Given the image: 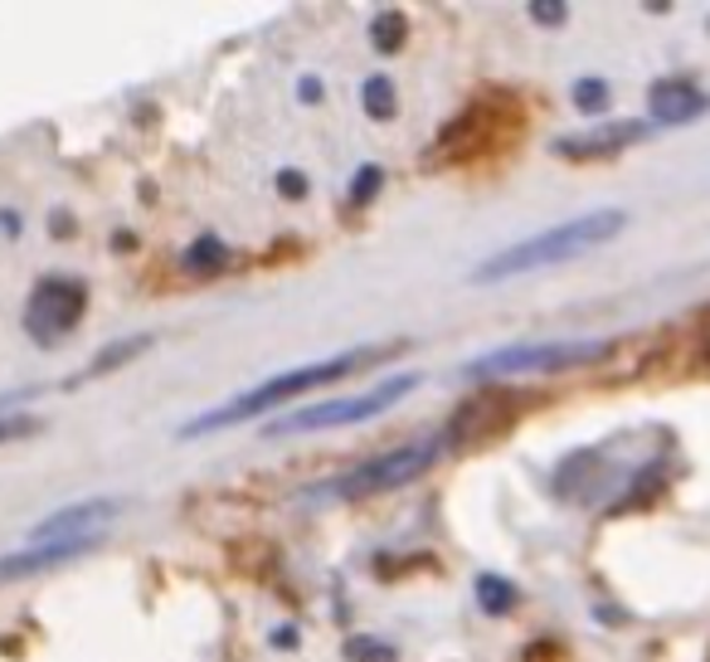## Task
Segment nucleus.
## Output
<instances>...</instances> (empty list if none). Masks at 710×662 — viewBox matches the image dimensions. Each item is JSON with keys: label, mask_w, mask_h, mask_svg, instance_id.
<instances>
[{"label": "nucleus", "mask_w": 710, "mask_h": 662, "mask_svg": "<svg viewBox=\"0 0 710 662\" xmlns=\"http://www.w3.org/2000/svg\"><path fill=\"white\" fill-rule=\"evenodd\" d=\"M346 658H351V662H394V648L376 643V639H351V643H346Z\"/></svg>", "instance_id": "obj_19"}, {"label": "nucleus", "mask_w": 710, "mask_h": 662, "mask_svg": "<svg viewBox=\"0 0 710 662\" xmlns=\"http://www.w3.org/2000/svg\"><path fill=\"white\" fill-rule=\"evenodd\" d=\"M521 400L526 394H507V390H487L468 400L462 410L453 414V424H448L443 439L453 443H482V439H497L501 429H511V419L521 414Z\"/></svg>", "instance_id": "obj_7"}, {"label": "nucleus", "mask_w": 710, "mask_h": 662, "mask_svg": "<svg viewBox=\"0 0 710 662\" xmlns=\"http://www.w3.org/2000/svg\"><path fill=\"white\" fill-rule=\"evenodd\" d=\"M141 351H151V337H122V341H112V347H102L79 375H69V385H88V380L118 371V365H127V361H132V355H141Z\"/></svg>", "instance_id": "obj_12"}, {"label": "nucleus", "mask_w": 710, "mask_h": 662, "mask_svg": "<svg viewBox=\"0 0 710 662\" xmlns=\"http://www.w3.org/2000/svg\"><path fill=\"white\" fill-rule=\"evenodd\" d=\"M404 351V341H390V347H360V351H346V355H327V361H312V365H297V371H282L273 380H263V385L234 394V400L214 404V410H204L200 419H190L186 429H180V439H204L214 434V429H229V424H243V419L253 414H268L278 410L282 400H297V394H312V390H327L336 380L366 371L370 361H380V355H394Z\"/></svg>", "instance_id": "obj_1"}, {"label": "nucleus", "mask_w": 710, "mask_h": 662, "mask_svg": "<svg viewBox=\"0 0 710 662\" xmlns=\"http://www.w3.org/2000/svg\"><path fill=\"white\" fill-rule=\"evenodd\" d=\"M297 93H302V103H317V98H321V83H317V79H302V83H297Z\"/></svg>", "instance_id": "obj_23"}, {"label": "nucleus", "mask_w": 710, "mask_h": 662, "mask_svg": "<svg viewBox=\"0 0 710 662\" xmlns=\"http://www.w3.org/2000/svg\"><path fill=\"white\" fill-rule=\"evenodd\" d=\"M574 108L579 112H603V108H609V83H603V79H579L574 83Z\"/></svg>", "instance_id": "obj_18"}, {"label": "nucleus", "mask_w": 710, "mask_h": 662, "mask_svg": "<svg viewBox=\"0 0 710 662\" xmlns=\"http://www.w3.org/2000/svg\"><path fill=\"white\" fill-rule=\"evenodd\" d=\"M98 541H49V545H24V551H10V555H0V584L6 580H24V575H40V570H54L63 565V560H73V555H83V551H93Z\"/></svg>", "instance_id": "obj_11"}, {"label": "nucleus", "mask_w": 710, "mask_h": 662, "mask_svg": "<svg viewBox=\"0 0 710 662\" xmlns=\"http://www.w3.org/2000/svg\"><path fill=\"white\" fill-rule=\"evenodd\" d=\"M419 385V375H390L384 385L366 390V394H346V400H321V404H307L288 419H273L263 429V439H288V434H307V429H336V424H366V419L384 414L390 404H399L409 390Z\"/></svg>", "instance_id": "obj_3"}, {"label": "nucleus", "mask_w": 710, "mask_h": 662, "mask_svg": "<svg viewBox=\"0 0 710 662\" xmlns=\"http://www.w3.org/2000/svg\"><path fill=\"white\" fill-rule=\"evenodd\" d=\"M370 40H376L380 54H399L409 40V20H404V10H380L376 20H370Z\"/></svg>", "instance_id": "obj_13"}, {"label": "nucleus", "mask_w": 710, "mask_h": 662, "mask_svg": "<svg viewBox=\"0 0 710 662\" xmlns=\"http://www.w3.org/2000/svg\"><path fill=\"white\" fill-rule=\"evenodd\" d=\"M613 341H536V347H501L492 355H477L468 365V380H501V375H531V371H570V365L603 361Z\"/></svg>", "instance_id": "obj_4"}, {"label": "nucleus", "mask_w": 710, "mask_h": 662, "mask_svg": "<svg viewBox=\"0 0 710 662\" xmlns=\"http://www.w3.org/2000/svg\"><path fill=\"white\" fill-rule=\"evenodd\" d=\"M438 453H443V434L399 443V449L370 458V463H360L356 473H346L341 482H331V492L336 496H376V492L404 488V482H414V478L429 473V468L438 463Z\"/></svg>", "instance_id": "obj_5"}, {"label": "nucleus", "mask_w": 710, "mask_h": 662, "mask_svg": "<svg viewBox=\"0 0 710 662\" xmlns=\"http://www.w3.org/2000/svg\"><path fill=\"white\" fill-rule=\"evenodd\" d=\"M648 132H652L648 122H603V127H589V132H579V137H560L554 151L570 161H599V157H618L623 147L642 142Z\"/></svg>", "instance_id": "obj_9"}, {"label": "nucleus", "mask_w": 710, "mask_h": 662, "mask_svg": "<svg viewBox=\"0 0 710 662\" xmlns=\"http://www.w3.org/2000/svg\"><path fill=\"white\" fill-rule=\"evenodd\" d=\"M360 103H366V118H376V122H390L394 112H399V93H394V83L390 79H366V88H360Z\"/></svg>", "instance_id": "obj_16"}, {"label": "nucleus", "mask_w": 710, "mask_h": 662, "mask_svg": "<svg viewBox=\"0 0 710 662\" xmlns=\"http://www.w3.org/2000/svg\"><path fill=\"white\" fill-rule=\"evenodd\" d=\"M224 263H229V244H224V239H214V234H200L196 244H190V253H186V269L204 273V278L219 273Z\"/></svg>", "instance_id": "obj_15"}, {"label": "nucleus", "mask_w": 710, "mask_h": 662, "mask_svg": "<svg viewBox=\"0 0 710 662\" xmlns=\"http://www.w3.org/2000/svg\"><path fill=\"white\" fill-rule=\"evenodd\" d=\"M623 224H628L623 210H589V214H579V220H564V224H554V229H546V234H536V239H521V244L497 249L492 259H482L472 269V283H507V278L550 269V263H570V259H579V253L609 244Z\"/></svg>", "instance_id": "obj_2"}, {"label": "nucleus", "mask_w": 710, "mask_h": 662, "mask_svg": "<svg viewBox=\"0 0 710 662\" xmlns=\"http://www.w3.org/2000/svg\"><path fill=\"white\" fill-rule=\"evenodd\" d=\"M380 185H384V171H380V165H360V175L351 181V205L366 210L370 200L380 195Z\"/></svg>", "instance_id": "obj_17"}, {"label": "nucleus", "mask_w": 710, "mask_h": 662, "mask_svg": "<svg viewBox=\"0 0 710 662\" xmlns=\"http://www.w3.org/2000/svg\"><path fill=\"white\" fill-rule=\"evenodd\" d=\"M472 590H477V604H482V614H511L516 600H521V594H516V584L501 580V575H477Z\"/></svg>", "instance_id": "obj_14"}, {"label": "nucleus", "mask_w": 710, "mask_h": 662, "mask_svg": "<svg viewBox=\"0 0 710 662\" xmlns=\"http://www.w3.org/2000/svg\"><path fill=\"white\" fill-rule=\"evenodd\" d=\"M564 16H570L564 0H531V20L536 24H564Z\"/></svg>", "instance_id": "obj_21"}, {"label": "nucleus", "mask_w": 710, "mask_h": 662, "mask_svg": "<svg viewBox=\"0 0 710 662\" xmlns=\"http://www.w3.org/2000/svg\"><path fill=\"white\" fill-rule=\"evenodd\" d=\"M118 496H93V502H79V506H63V512L44 516L34 526V541L49 545V541H98L102 526L118 516Z\"/></svg>", "instance_id": "obj_8"}, {"label": "nucleus", "mask_w": 710, "mask_h": 662, "mask_svg": "<svg viewBox=\"0 0 710 662\" xmlns=\"http://www.w3.org/2000/svg\"><path fill=\"white\" fill-rule=\"evenodd\" d=\"M40 419L34 414H10V419H0V443H16V439H30V434H40Z\"/></svg>", "instance_id": "obj_20"}, {"label": "nucleus", "mask_w": 710, "mask_h": 662, "mask_svg": "<svg viewBox=\"0 0 710 662\" xmlns=\"http://www.w3.org/2000/svg\"><path fill=\"white\" fill-rule=\"evenodd\" d=\"M88 308V288L79 278H63V273H49L34 283L30 302H24V331H30L34 341H44V347H54L63 341L73 327H79V317Z\"/></svg>", "instance_id": "obj_6"}, {"label": "nucleus", "mask_w": 710, "mask_h": 662, "mask_svg": "<svg viewBox=\"0 0 710 662\" xmlns=\"http://www.w3.org/2000/svg\"><path fill=\"white\" fill-rule=\"evenodd\" d=\"M648 108H652V122H662V127H687L691 118H701V112L710 108V98H706L696 83H687V79H662V83H652Z\"/></svg>", "instance_id": "obj_10"}, {"label": "nucleus", "mask_w": 710, "mask_h": 662, "mask_svg": "<svg viewBox=\"0 0 710 662\" xmlns=\"http://www.w3.org/2000/svg\"><path fill=\"white\" fill-rule=\"evenodd\" d=\"M278 195L282 200H302L307 195V175L302 171H282L278 175Z\"/></svg>", "instance_id": "obj_22"}]
</instances>
